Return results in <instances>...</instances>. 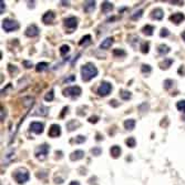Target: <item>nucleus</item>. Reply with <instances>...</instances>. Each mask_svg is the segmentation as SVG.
I'll use <instances>...</instances> for the list:
<instances>
[{"label": "nucleus", "mask_w": 185, "mask_h": 185, "mask_svg": "<svg viewBox=\"0 0 185 185\" xmlns=\"http://www.w3.org/2000/svg\"><path fill=\"white\" fill-rule=\"evenodd\" d=\"M81 75L83 81H90L91 79L98 75V69L95 68L94 64L87 63L81 68Z\"/></svg>", "instance_id": "obj_1"}, {"label": "nucleus", "mask_w": 185, "mask_h": 185, "mask_svg": "<svg viewBox=\"0 0 185 185\" xmlns=\"http://www.w3.org/2000/svg\"><path fill=\"white\" fill-rule=\"evenodd\" d=\"M13 177H15V180H16L19 184H24V183H26L27 181L29 180V177H30L29 171L27 169H24V167L18 169L16 172L13 173Z\"/></svg>", "instance_id": "obj_2"}, {"label": "nucleus", "mask_w": 185, "mask_h": 185, "mask_svg": "<svg viewBox=\"0 0 185 185\" xmlns=\"http://www.w3.org/2000/svg\"><path fill=\"white\" fill-rule=\"evenodd\" d=\"M49 150H50V148H49V145L48 144H41V145H39L37 148H36V152H35V155L36 157H37L38 160H40V161H43V160H45V157H47L48 153H49Z\"/></svg>", "instance_id": "obj_3"}, {"label": "nucleus", "mask_w": 185, "mask_h": 185, "mask_svg": "<svg viewBox=\"0 0 185 185\" xmlns=\"http://www.w3.org/2000/svg\"><path fill=\"white\" fill-rule=\"evenodd\" d=\"M2 28L5 29V31L11 32L18 29L19 24L16 20H12V19H5L2 21Z\"/></svg>", "instance_id": "obj_4"}, {"label": "nucleus", "mask_w": 185, "mask_h": 185, "mask_svg": "<svg viewBox=\"0 0 185 185\" xmlns=\"http://www.w3.org/2000/svg\"><path fill=\"white\" fill-rule=\"evenodd\" d=\"M81 88L78 87V85H73V87L67 88L66 90L63 91V95L64 97H70V98H77V97H79L81 94Z\"/></svg>", "instance_id": "obj_5"}, {"label": "nucleus", "mask_w": 185, "mask_h": 185, "mask_svg": "<svg viewBox=\"0 0 185 185\" xmlns=\"http://www.w3.org/2000/svg\"><path fill=\"white\" fill-rule=\"evenodd\" d=\"M112 90V85L110 82H106V81H103L101 82L100 87L98 88V93L99 95H101V97H105V95H108L109 93L111 92Z\"/></svg>", "instance_id": "obj_6"}, {"label": "nucleus", "mask_w": 185, "mask_h": 185, "mask_svg": "<svg viewBox=\"0 0 185 185\" xmlns=\"http://www.w3.org/2000/svg\"><path fill=\"white\" fill-rule=\"evenodd\" d=\"M64 26L70 30H73L78 26V19L75 17H69V18L64 19Z\"/></svg>", "instance_id": "obj_7"}, {"label": "nucleus", "mask_w": 185, "mask_h": 185, "mask_svg": "<svg viewBox=\"0 0 185 185\" xmlns=\"http://www.w3.org/2000/svg\"><path fill=\"white\" fill-rule=\"evenodd\" d=\"M61 134V127L60 125L58 124H52L49 129V132H48V135L50 138H58L59 135Z\"/></svg>", "instance_id": "obj_8"}, {"label": "nucleus", "mask_w": 185, "mask_h": 185, "mask_svg": "<svg viewBox=\"0 0 185 185\" xmlns=\"http://www.w3.org/2000/svg\"><path fill=\"white\" fill-rule=\"evenodd\" d=\"M170 20L175 24H180L181 22L185 20V16H184V13H182V12L173 13L172 16L170 17Z\"/></svg>", "instance_id": "obj_9"}, {"label": "nucleus", "mask_w": 185, "mask_h": 185, "mask_svg": "<svg viewBox=\"0 0 185 185\" xmlns=\"http://www.w3.org/2000/svg\"><path fill=\"white\" fill-rule=\"evenodd\" d=\"M26 36L28 37H36V36L39 35V28H38L36 24H31L26 29Z\"/></svg>", "instance_id": "obj_10"}, {"label": "nucleus", "mask_w": 185, "mask_h": 185, "mask_svg": "<svg viewBox=\"0 0 185 185\" xmlns=\"http://www.w3.org/2000/svg\"><path fill=\"white\" fill-rule=\"evenodd\" d=\"M30 130L37 134H41L43 132V124L40 122H32L30 124Z\"/></svg>", "instance_id": "obj_11"}, {"label": "nucleus", "mask_w": 185, "mask_h": 185, "mask_svg": "<svg viewBox=\"0 0 185 185\" xmlns=\"http://www.w3.org/2000/svg\"><path fill=\"white\" fill-rule=\"evenodd\" d=\"M54 13H53V11H47V12L43 15L42 17V22L45 24H50L53 22V20H54Z\"/></svg>", "instance_id": "obj_12"}, {"label": "nucleus", "mask_w": 185, "mask_h": 185, "mask_svg": "<svg viewBox=\"0 0 185 185\" xmlns=\"http://www.w3.org/2000/svg\"><path fill=\"white\" fill-rule=\"evenodd\" d=\"M83 156H84V152L82 150H77L70 154V160L71 161H79V160L83 159Z\"/></svg>", "instance_id": "obj_13"}, {"label": "nucleus", "mask_w": 185, "mask_h": 185, "mask_svg": "<svg viewBox=\"0 0 185 185\" xmlns=\"http://www.w3.org/2000/svg\"><path fill=\"white\" fill-rule=\"evenodd\" d=\"M151 17H152L153 19H155V20H162L163 17H164V11L162 10L161 8H156L152 11Z\"/></svg>", "instance_id": "obj_14"}, {"label": "nucleus", "mask_w": 185, "mask_h": 185, "mask_svg": "<svg viewBox=\"0 0 185 185\" xmlns=\"http://www.w3.org/2000/svg\"><path fill=\"white\" fill-rule=\"evenodd\" d=\"M112 9H113V5L111 2H109V1H104L101 5V10L103 13H109Z\"/></svg>", "instance_id": "obj_15"}, {"label": "nucleus", "mask_w": 185, "mask_h": 185, "mask_svg": "<svg viewBox=\"0 0 185 185\" xmlns=\"http://www.w3.org/2000/svg\"><path fill=\"white\" fill-rule=\"evenodd\" d=\"M83 8H84L85 12H88V13L92 12L95 8V1H85Z\"/></svg>", "instance_id": "obj_16"}, {"label": "nucleus", "mask_w": 185, "mask_h": 185, "mask_svg": "<svg viewBox=\"0 0 185 185\" xmlns=\"http://www.w3.org/2000/svg\"><path fill=\"white\" fill-rule=\"evenodd\" d=\"M112 45H113V38H106L101 42L100 48L101 49H109Z\"/></svg>", "instance_id": "obj_17"}, {"label": "nucleus", "mask_w": 185, "mask_h": 185, "mask_svg": "<svg viewBox=\"0 0 185 185\" xmlns=\"http://www.w3.org/2000/svg\"><path fill=\"white\" fill-rule=\"evenodd\" d=\"M110 153H111V155L113 156L114 159H116V157H119L120 154H121V148L118 145H113L110 148Z\"/></svg>", "instance_id": "obj_18"}, {"label": "nucleus", "mask_w": 185, "mask_h": 185, "mask_svg": "<svg viewBox=\"0 0 185 185\" xmlns=\"http://www.w3.org/2000/svg\"><path fill=\"white\" fill-rule=\"evenodd\" d=\"M154 31V27L151 26V24H146L142 28V32L146 36H152Z\"/></svg>", "instance_id": "obj_19"}, {"label": "nucleus", "mask_w": 185, "mask_h": 185, "mask_svg": "<svg viewBox=\"0 0 185 185\" xmlns=\"http://www.w3.org/2000/svg\"><path fill=\"white\" fill-rule=\"evenodd\" d=\"M172 63H173L172 59H164V61H162L161 63H160V68L161 69H169Z\"/></svg>", "instance_id": "obj_20"}, {"label": "nucleus", "mask_w": 185, "mask_h": 185, "mask_svg": "<svg viewBox=\"0 0 185 185\" xmlns=\"http://www.w3.org/2000/svg\"><path fill=\"white\" fill-rule=\"evenodd\" d=\"M124 127L127 130H133L135 127V120L133 119H129V120H125L124 122Z\"/></svg>", "instance_id": "obj_21"}, {"label": "nucleus", "mask_w": 185, "mask_h": 185, "mask_svg": "<svg viewBox=\"0 0 185 185\" xmlns=\"http://www.w3.org/2000/svg\"><path fill=\"white\" fill-rule=\"evenodd\" d=\"M157 51H159L160 54H166V53H169L171 51V49L166 45H160L159 48H157Z\"/></svg>", "instance_id": "obj_22"}, {"label": "nucleus", "mask_w": 185, "mask_h": 185, "mask_svg": "<svg viewBox=\"0 0 185 185\" xmlns=\"http://www.w3.org/2000/svg\"><path fill=\"white\" fill-rule=\"evenodd\" d=\"M79 125H80V123L78 121H75V120H71L70 122H68V123H67V127H68V130H69V131H73V130L77 129Z\"/></svg>", "instance_id": "obj_23"}, {"label": "nucleus", "mask_w": 185, "mask_h": 185, "mask_svg": "<svg viewBox=\"0 0 185 185\" xmlns=\"http://www.w3.org/2000/svg\"><path fill=\"white\" fill-rule=\"evenodd\" d=\"M113 56L116 58H122V57L127 56V52H125L123 49H114L113 50Z\"/></svg>", "instance_id": "obj_24"}, {"label": "nucleus", "mask_w": 185, "mask_h": 185, "mask_svg": "<svg viewBox=\"0 0 185 185\" xmlns=\"http://www.w3.org/2000/svg\"><path fill=\"white\" fill-rule=\"evenodd\" d=\"M48 67H49V64H48L47 62H39V63L36 66V70H37V72H42L47 69Z\"/></svg>", "instance_id": "obj_25"}, {"label": "nucleus", "mask_w": 185, "mask_h": 185, "mask_svg": "<svg viewBox=\"0 0 185 185\" xmlns=\"http://www.w3.org/2000/svg\"><path fill=\"white\" fill-rule=\"evenodd\" d=\"M89 43H91V36L87 35V36H84V37L82 38L81 40H80L79 45H89Z\"/></svg>", "instance_id": "obj_26"}, {"label": "nucleus", "mask_w": 185, "mask_h": 185, "mask_svg": "<svg viewBox=\"0 0 185 185\" xmlns=\"http://www.w3.org/2000/svg\"><path fill=\"white\" fill-rule=\"evenodd\" d=\"M120 97H121L123 100H129V99L131 98V92H129V91L127 90H121L120 91Z\"/></svg>", "instance_id": "obj_27"}, {"label": "nucleus", "mask_w": 185, "mask_h": 185, "mask_svg": "<svg viewBox=\"0 0 185 185\" xmlns=\"http://www.w3.org/2000/svg\"><path fill=\"white\" fill-rule=\"evenodd\" d=\"M176 108L179 111L185 113V100H181L176 103Z\"/></svg>", "instance_id": "obj_28"}, {"label": "nucleus", "mask_w": 185, "mask_h": 185, "mask_svg": "<svg viewBox=\"0 0 185 185\" xmlns=\"http://www.w3.org/2000/svg\"><path fill=\"white\" fill-rule=\"evenodd\" d=\"M141 51H142V53H148V50H150V43L148 42H143L142 45H141Z\"/></svg>", "instance_id": "obj_29"}, {"label": "nucleus", "mask_w": 185, "mask_h": 185, "mask_svg": "<svg viewBox=\"0 0 185 185\" xmlns=\"http://www.w3.org/2000/svg\"><path fill=\"white\" fill-rule=\"evenodd\" d=\"M173 84H174V81L171 79H167L164 81V89H166V90H169V89H171V88L173 87Z\"/></svg>", "instance_id": "obj_30"}, {"label": "nucleus", "mask_w": 185, "mask_h": 185, "mask_svg": "<svg viewBox=\"0 0 185 185\" xmlns=\"http://www.w3.org/2000/svg\"><path fill=\"white\" fill-rule=\"evenodd\" d=\"M125 143H127V145L129 146V148H134L135 144H136V141H135L134 138H129L125 141Z\"/></svg>", "instance_id": "obj_31"}, {"label": "nucleus", "mask_w": 185, "mask_h": 185, "mask_svg": "<svg viewBox=\"0 0 185 185\" xmlns=\"http://www.w3.org/2000/svg\"><path fill=\"white\" fill-rule=\"evenodd\" d=\"M53 98H54V93H53V90H50L47 94L45 95V101H52Z\"/></svg>", "instance_id": "obj_32"}, {"label": "nucleus", "mask_w": 185, "mask_h": 185, "mask_svg": "<svg viewBox=\"0 0 185 185\" xmlns=\"http://www.w3.org/2000/svg\"><path fill=\"white\" fill-rule=\"evenodd\" d=\"M69 51H70L69 45H61V48H60V53L62 54V56H64V54H66V53H68Z\"/></svg>", "instance_id": "obj_33"}, {"label": "nucleus", "mask_w": 185, "mask_h": 185, "mask_svg": "<svg viewBox=\"0 0 185 185\" xmlns=\"http://www.w3.org/2000/svg\"><path fill=\"white\" fill-rule=\"evenodd\" d=\"M91 153H92L93 155L98 156V155H100V154L102 153V148H99V146H97V148H93L92 150H91Z\"/></svg>", "instance_id": "obj_34"}, {"label": "nucleus", "mask_w": 185, "mask_h": 185, "mask_svg": "<svg viewBox=\"0 0 185 185\" xmlns=\"http://www.w3.org/2000/svg\"><path fill=\"white\" fill-rule=\"evenodd\" d=\"M141 70H142L143 73H150L151 72V67L148 66V64H142V68H141Z\"/></svg>", "instance_id": "obj_35"}, {"label": "nucleus", "mask_w": 185, "mask_h": 185, "mask_svg": "<svg viewBox=\"0 0 185 185\" xmlns=\"http://www.w3.org/2000/svg\"><path fill=\"white\" fill-rule=\"evenodd\" d=\"M142 12H143L142 9H140V10L136 11V12H134V15H132V19H134V20H136V19H139L141 16H142Z\"/></svg>", "instance_id": "obj_36"}, {"label": "nucleus", "mask_w": 185, "mask_h": 185, "mask_svg": "<svg viewBox=\"0 0 185 185\" xmlns=\"http://www.w3.org/2000/svg\"><path fill=\"white\" fill-rule=\"evenodd\" d=\"M84 141H85V136H83V135H78L77 138H75V143H78V144L83 143Z\"/></svg>", "instance_id": "obj_37"}, {"label": "nucleus", "mask_w": 185, "mask_h": 185, "mask_svg": "<svg viewBox=\"0 0 185 185\" xmlns=\"http://www.w3.org/2000/svg\"><path fill=\"white\" fill-rule=\"evenodd\" d=\"M169 35H170V31L166 29V28H163V29L161 30V32H160V36H161L162 38H163V37H167Z\"/></svg>", "instance_id": "obj_38"}, {"label": "nucleus", "mask_w": 185, "mask_h": 185, "mask_svg": "<svg viewBox=\"0 0 185 185\" xmlns=\"http://www.w3.org/2000/svg\"><path fill=\"white\" fill-rule=\"evenodd\" d=\"M98 121H99V116L97 115H93L89 118V122H90V123H97Z\"/></svg>", "instance_id": "obj_39"}, {"label": "nucleus", "mask_w": 185, "mask_h": 185, "mask_svg": "<svg viewBox=\"0 0 185 185\" xmlns=\"http://www.w3.org/2000/svg\"><path fill=\"white\" fill-rule=\"evenodd\" d=\"M74 80H75V77H74V75H70L69 78H67V79L64 80V82L69 83V82H72V81H74Z\"/></svg>", "instance_id": "obj_40"}, {"label": "nucleus", "mask_w": 185, "mask_h": 185, "mask_svg": "<svg viewBox=\"0 0 185 185\" xmlns=\"http://www.w3.org/2000/svg\"><path fill=\"white\" fill-rule=\"evenodd\" d=\"M24 67H26L27 69H29V68H31L32 67V63L30 62V61H24Z\"/></svg>", "instance_id": "obj_41"}, {"label": "nucleus", "mask_w": 185, "mask_h": 185, "mask_svg": "<svg viewBox=\"0 0 185 185\" xmlns=\"http://www.w3.org/2000/svg\"><path fill=\"white\" fill-rule=\"evenodd\" d=\"M177 72H179L180 74H185V68H184V67H181V68L179 69V71H177Z\"/></svg>", "instance_id": "obj_42"}, {"label": "nucleus", "mask_w": 185, "mask_h": 185, "mask_svg": "<svg viewBox=\"0 0 185 185\" xmlns=\"http://www.w3.org/2000/svg\"><path fill=\"white\" fill-rule=\"evenodd\" d=\"M69 185H80V183L78 182V181H72V182L70 183Z\"/></svg>", "instance_id": "obj_43"}, {"label": "nucleus", "mask_w": 185, "mask_h": 185, "mask_svg": "<svg viewBox=\"0 0 185 185\" xmlns=\"http://www.w3.org/2000/svg\"><path fill=\"white\" fill-rule=\"evenodd\" d=\"M3 9H5V2H3V1H1V13L3 12Z\"/></svg>", "instance_id": "obj_44"}, {"label": "nucleus", "mask_w": 185, "mask_h": 185, "mask_svg": "<svg viewBox=\"0 0 185 185\" xmlns=\"http://www.w3.org/2000/svg\"><path fill=\"white\" fill-rule=\"evenodd\" d=\"M56 183H59V184H61V183H62V180H61V179H56Z\"/></svg>", "instance_id": "obj_45"}, {"label": "nucleus", "mask_w": 185, "mask_h": 185, "mask_svg": "<svg viewBox=\"0 0 185 185\" xmlns=\"http://www.w3.org/2000/svg\"><path fill=\"white\" fill-rule=\"evenodd\" d=\"M182 39L185 41V31H183V33H182Z\"/></svg>", "instance_id": "obj_46"}, {"label": "nucleus", "mask_w": 185, "mask_h": 185, "mask_svg": "<svg viewBox=\"0 0 185 185\" xmlns=\"http://www.w3.org/2000/svg\"><path fill=\"white\" fill-rule=\"evenodd\" d=\"M97 136H98V138H97V140H98V141L101 140V135L100 134H97Z\"/></svg>", "instance_id": "obj_47"}]
</instances>
